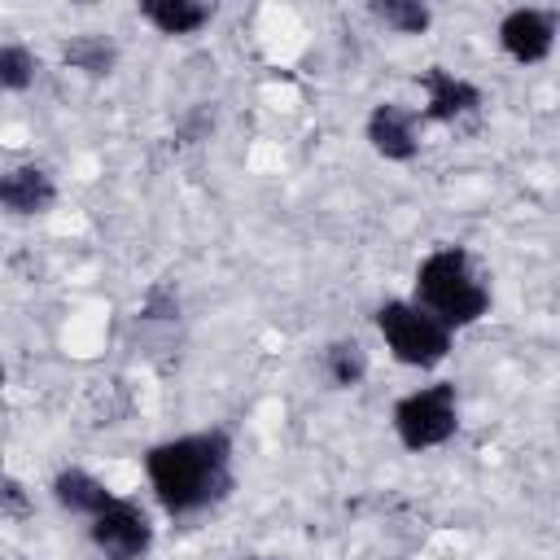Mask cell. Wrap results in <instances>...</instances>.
Here are the masks:
<instances>
[{
  "label": "cell",
  "instance_id": "16",
  "mask_svg": "<svg viewBox=\"0 0 560 560\" xmlns=\"http://www.w3.org/2000/svg\"><path fill=\"white\" fill-rule=\"evenodd\" d=\"M0 508H4V516H9V521H18V516L35 512V503L26 499V490H22V481H18V477H4V490H0Z\"/></svg>",
  "mask_w": 560,
  "mask_h": 560
},
{
  "label": "cell",
  "instance_id": "13",
  "mask_svg": "<svg viewBox=\"0 0 560 560\" xmlns=\"http://www.w3.org/2000/svg\"><path fill=\"white\" fill-rule=\"evenodd\" d=\"M61 66H70L88 79H109L118 66V44L105 31H79L61 44Z\"/></svg>",
  "mask_w": 560,
  "mask_h": 560
},
{
  "label": "cell",
  "instance_id": "3",
  "mask_svg": "<svg viewBox=\"0 0 560 560\" xmlns=\"http://www.w3.org/2000/svg\"><path fill=\"white\" fill-rule=\"evenodd\" d=\"M376 332H381L389 359L402 363V368H416V372L442 368L455 350V332L438 315H429L411 293L407 298H385L376 306Z\"/></svg>",
  "mask_w": 560,
  "mask_h": 560
},
{
  "label": "cell",
  "instance_id": "7",
  "mask_svg": "<svg viewBox=\"0 0 560 560\" xmlns=\"http://www.w3.org/2000/svg\"><path fill=\"white\" fill-rule=\"evenodd\" d=\"M420 127L424 114L402 101H376L363 118V140L385 162H416L420 158Z\"/></svg>",
  "mask_w": 560,
  "mask_h": 560
},
{
  "label": "cell",
  "instance_id": "11",
  "mask_svg": "<svg viewBox=\"0 0 560 560\" xmlns=\"http://www.w3.org/2000/svg\"><path fill=\"white\" fill-rule=\"evenodd\" d=\"M140 22H149L158 35H197L214 22V4H201V0H140L136 4Z\"/></svg>",
  "mask_w": 560,
  "mask_h": 560
},
{
  "label": "cell",
  "instance_id": "12",
  "mask_svg": "<svg viewBox=\"0 0 560 560\" xmlns=\"http://www.w3.org/2000/svg\"><path fill=\"white\" fill-rule=\"evenodd\" d=\"M368 372H372V359L359 337H337L319 350V376L328 381V389H359Z\"/></svg>",
  "mask_w": 560,
  "mask_h": 560
},
{
  "label": "cell",
  "instance_id": "15",
  "mask_svg": "<svg viewBox=\"0 0 560 560\" xmlns=\"http://www.w3.org/2000/svg\"><path fill=\"white\" fill-rule=\"evenodd\" d=\"M35 74H39V57L26 44H18V39L0 44V88L4 92H26L35 83Z\"/></svg>",
  "mask_w": 560,
  "mask_h": 560
},
{
  "label": "cell",
  "instance_id": "9",
  "mask_svg": "<svg viewBox=\"0 0 560 560\" xmlns=\"http://www.w3.org/2000/svg\"><path fill=\"white\" fill-rule=\"evenodd\" d=\"M57 175L39 162H18L0 175V206L13 219H39L57 206Z\"/></svg>",
  "mask_w": 560,
  "mask_h": 560
},
{
  "label": "cell",
  "instance_id": "1",
  "mask_svg": "<svg viewBox=\"0 0 560 560\" xmlns=\"http://www.w3.org/2000/svg\"><path fill=\"white\" fill-rule=\"evenodd\" d=\"M144 481L166 516H206L236 490V442L223 424L162 438L144 451Z\"/></svg>",
  "mask_w": 560,
  "mask_h": 560
},
{
  "label": "cell",
  "instance_id": "14",
  "mask_svg": "<svg viewBox=\"0 0 560 560\" xmlns=\"http://www.w3.org/2000/svg\"><path fill=\"white\" fill-rule=\"evenodd\" d=\"M368 13L394 35H424L433 26V9L420 0H372Z\"/></svg>",
  "mask_w": 560,
  "mask_h": 560
},
{
  "label": "cell",
  "instance_id": "2",
  "mask_svg": "<svg viewBox=\"0 0 560 560\" xmlns=\"http://www.w3.org/2000/svg\"><path fill=\"white\" fill-rule=\"evenodd\" d=\"M411 298L429 315H438L451 332H464V328H472V324H481L490 315L494 289H490V276H486L481 258L468 245L442 241L416 262Z\"/></svg>",
  "mask_w": 560,
  "mask_h": 560
},
{
  "label": "cell",
  "instance_id": "8",
  "mask_svg": "<svg viewBox=\"0 0 560 560\" xmlns=\"http://www.w3.org/2000/svg\"><path fill=\"white\" fill-rule=\"evenodd\" d=\"M416 88L424 96V105H420L424 122H464L486 105V92L472 79H464L446 66H424Z\"/></svg>",
  "mask_w": 560,
  "mask_h": 560
},
{
  "label": "cell",
  "instance_id": "5",
  "mask_svg": "<svg viewBox=\"0 0 560 560\" xmlns=\"http://www.w3.org/2000/svg\"><path fill=\"white\" fill-rule=\"evenodd\" d=\"M88 542L101 560H144L153 551V521L140 508V499L118 494L88 521Z\"/></svg>",
  "mask_w": 560,
  "mask_h": 560
},
{
  "label": "cell",
  "instance_id": "10",
  "mask_svg": "<svg viewBox=\"0 0 560 560\" xmlns=\"http://www.w3.org/2000/svg\"><path fill=\"white\" fill-rule=\"evenodd\" d=\"M48 494H52V503H57L61 512L83 516V521H92L101 508H109V503L118 499V494H114L96 472H88V468H79V464L57 468V472H52V481H48Z\"/></svg>",
  "mask_w": 560,
  "mask_h": 560
},
{
  "label": "cell",
  "instance_id": "4",
  "mask_svg": "<svg viewBox=\"0 0 560 560\" xmlns=\"http://www.w3.org/2000/svg\"><path fill=\"white\" fill-rule=\"evenodd\" d=\"M389 429L398 446L411 455L446 446L459 433V389L451 381H429L407 389L389 411Z\"/></svg>",
  "mask_w": 560,
  "mask_h": 560
},
{
  "label": "cell",
  "instance_id": "6",
  "mask_svg": "<svg viewBox=\"0 0 560 560\" xmlns=\"http://www.w3.org/2000/svg\"><path fill=\"white\" fill-rule=\"evenodd\" d=\"M499 48L508 61L516 66H538L551 57L556 39H560V13L556 9H538V4H516L499 18V31H494Z\"/></svg>",
  "mask_w": 560,
  "mask_h": 560
},
{
  "label": "cell",
  "instance_id": "17",
  "mask_svg": "<svg viewBox=\"0 0 560 560\" xmlns=\"http://www.w3.org/2000/svg\"><path fill=\"white\" fill-rule=\"evenodd\" d=\"M241 560H271V556H241Z\"/></svg>",
  "mask_w": 560,
  "mask_h": 560
}]
</instances>
